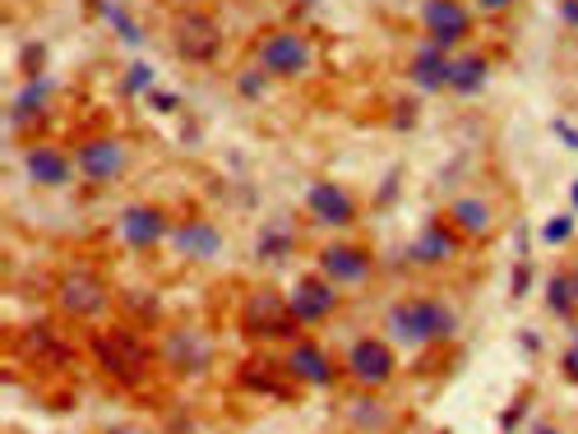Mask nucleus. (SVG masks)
<instances>
[{
	"instance_id": "nucleus-23",
	"label": "nucleus",
	"mask_w": 578,
	"mask_h": 434,
	"mask_svg": "<svg viewBox=\"0 0 578 434\" xmlns=\"http://www.w3.org/2000/svg\"><path fill=\"white\" fill-rule=\"evenodd\" d=\"M546 301H551L555 314L574 319L578 314V272H555L551 287H546Z\"/></svg>"
},
{
	"instance_id": "nucleus-6",
	"label": "nucleus",
	"mask_w": 578,
	"mask_h": 434,
	"mask_svg": "<svg viewBox=\"0 0 578 434\" xmlns=\"http://www.w3.org/2000/svg\"><path fill=\"white\" fill-rule=\"evenodd\" d=\"M421 29H426L431 47L449 52L468 37L473 19H468V5H458V0H426V5H421Z\"/></svg>"
},
{
	"instance_id": "nucleus-20",
	"label": "nucleus",
	"mask_w": 578,
	"mask_h": 434,
	"mask_svg": "<svg viewBox=\"0 0 578 434\" xmlns=\"http://www.w3.org/2000/svg\"><path fill=\"white\" fill-rule=\"evenodd\" d=\"M449 222H454V232H463V236H486L491 232V222H496V213H491V203L486 199H454L449 203Z\"/></svg>"
},
{
	"instance_id": "nucleus-38",
	"label": "nucleus",
	"mask_w": 578,
	"mask_h": 434,
	"mask_svg": "<svg viewBox=\"0 0 578 434\" xmlns=\"http://www.w3.org/2000/svg\"><path fill=\"white\" fill-rule=\"evenodd\" d=\"M107 434H135V430H107Z\"/></svg>"
},
{
	"instance_id": "nucleus-16",
	"label": "nucleus",
	"mask_w": 578,
	"mask_h": 434,
	"mask_svg": "<svg viewBox=\"0 0 578 434\" xmlns=\"http://www.w3.org/2000/svg\"><path fill=\"white\" fill-rule=\"evenodd\" d=\"M458 255V232L444 222H431L412 245H408V259L421 264V268H435V264H449Z\"/></svg>"
},
{
	"instance_id": "nucleus-32",
	"label": "nucleus",
	"mask_w": 578,
	"mask_h": 434,
	"mask_svg": "<svg viewBox=\"0 0 578 434\" xmlns=\"http://www.w3.org/2000/svg\"><path fill=\"white\" fill-rule=\"evenodd\" d=\"M560 370H565V379H569V383H578V347H569V352H565Z\"/></svg>"
},
{
	"instance_id": "nucleus-30",
	"label": "nucleus",
	"mask_w": 578,
	"mask_h": 434,
	"mask_svg": "<svg viewBox=\"0 0 578 434\" xmlns=\"http://www.w3.org/2000/svg\"><path fill=\"white\" fill-rule=\"evenodd\" d=\"M148 107H153V111H163V116H171V111H176V98L163 93V88H153V93H148Z\"/></svg>"
},
{
	"instance_id": "nucleus-29",
	"label": "nucleus",
	"mask_w": 578,
	"mask_h": 434,
	"mask_svg": "<svg viewBox=\"0 0 578 434\" xmlns=\"http://www.w3.org/2000/svg\"><path fill=\"white\" fill-rule=\"evenodd\" d=\"M551 134H555V140H560L569 153H578V130H574L569 121H551Z\"/></svg>"
},
{
	"instance_id": "nucleus-2",
	"label": "nucleus",
	"mask_w": 578,
	"mask_h": 434,
	"mask_svg": "<svg viewBox=\"0 0 578 434\" xmlns=\"http://www.w3.org/2000/svg\"><path fill=\"white\" fill-rule=\"evenodd\" d=\"M93 356L98 365L111 375V379H121V383H140L148 375V365H153V352L144 347V342L130 333V329H111L93 342Z\"/></svg>"
},
{
	"instance_id": "nucleus-13",
	"label": "nucleus",
	"mask_w": 578,
	"mask_h": 434,
	"mask_svg": "<svg viewBox=\"0 0 578 434\" xmlns=\"http://www.w3.org/2000/svg\"><path fill=\"white\" fill-rule=\"evenodd\" d=\"M171 245H176V255L181 259H218V249H222V232L209 222V218H186L181 226H171Z\"/></svg>"
},
{
	"instance_id": "nucleus-25",
	"label": "nucleus",
	"mask_w": 578,
	"mask_h": 434,
	"mask_svg": "<svg viewBox=\"0 0 578 434\" xmlns=\"http://www.w3.org/2000/svg\"><path fill=\"white\" fill-rule=\"evenodd\" d=\"M287 249H292V236H287L282 226H264V232H259V249H255V255H259V259H282Z\"/></svg>"
},
{
	"instance_id": "nucleus-34",
	"label": "nucleus",
	"mask_w": 578,
	"mask_h": 434,
	"mask_svg": "<svg viewBox=\"0 0 578 434\" xmlns=\"http://www.w3.org/2000/svg\"><path fill=\"white\" fill-rule=\"evenodd\" d=\"M509 5H514V0H481L486 14H500V10H509Z\"/></svg>"
},
{
	"instance_id": "nucleus-5",
	"label": "nucleus",
	"mask_w": 578,
	"mask_h": 434,
	"mask_svg": "<svg viewBox=\"0 0 578 434\" xmlns=\"http://www.w3.org/2000/svg\"><path fill=\"white\" fill-rule=\"evenodd\" d=\"M241 324H246L251 337H287V333H297V314H292V305H287V296L259 287V291L246 296Z\"/></svg>"
},
{
	"instance_id": "nucleus-19",
	"label": "nucleus",
	"mask_w": 578,
	"mask_h": 434,
	"mask_svg": "<svg viewBox=\"0 0 578 434\" xmlns=\"http://www.w3.org/2000/svg\"><path fill=\"white\" fill-rule=\"evenodd\" d=\"M408 75H412V84L421 88V93H440V88H449V56H444L440 47H421L416 56H412V65H408Z\"/></svg>"
},
{
	"instance_id": "nucleus-26",
	"label": "nucleus",
	"mask_w": 578,
	"mask_h": 434,
	"mask_svg": "<svg viewBox=\"0 0 578 434\" xmlns=\"http://www.w3.org/2000/svg\"><path fill=\"white\" fill-rule=\"evenodd\" d=\"M542 236H546V245H560V241H569V236H574V213L551 218V222L542 226Z\"/></svg>"
},
{
	"instance_id": "nucleus-36",
	"label": "nucleus",
	"mask_w": 578,
	"mask_h": 434,
	"mask_svg": "<svg viewBox=\"0 0 578 434\" xmlns=\"http://www.w3.org/2000/svg\"><path fill=\"white\" fill-rule=\"evenodd\" d=\"M171 5H190L194 10V0H171Z\"/></svg>"
},
{
	"instance_id": "nucleus-28",
	"label": "nucleus",
	"mask_w": 578,
	"mask_h": 434,
	"mask_svg": "<svg viewBox=\"0 0 578 434\" xmlns=\"http://www.w3.org/2000/svg\"><path fill=\"white\" fill-rule=\"evenodd\" d=\"M264 84H269V70H251V75H241V79H236V88H241V93H246L251 102L264 93Z\"/></svg>"
},
{
	"instance_id": "nucleus-7",
	"label": "nucleus",
	"mask_w": 578,
	"mask_h": 434,
	"mask_svg": "<svg viewBox=\"0 0 578 434\" xmlns=\"http://www.w3.org/2000/svg\"><path fill=\"white\" fill-rule=\"evenodd\" d=\"M56 301H60V310L70 319H98L107 310V287H102L98 272L75 268V272H65V278H60Z\"/></svg>"
},
{
	"instance_id": "nucleus-12",
	"label": "nucleus",
	"mask_w": 578,
	"mask_h": 434,
	"mask_svg": "<svg viewBox=\"0 0 578 434\" xmlns=\"http://www.w3.org/2000/svg\"><path fill=\"white\" fill-rule=\"evenodd\" d=\"M116 232H121L125 245L148 249V245H158L163 236H171V226H167L163 209H153V203H130V209L121 213V222H116Z\"/></svg>"
},
{
	"instance_id": "nucleus-15",
	"label": "nucleus",
	"mask_w": 578,
	"mask_h": 434,
	"mask_svg": "<svg viewBox=\"0 0 578 434\" xmlns=\"http://www.w3.org/2000/svg\"><path fill=\"white\" fill-rule=\"evenodd\" d=\"M305 209L315 213V222H324V226H347L352 218H357L352 194L343 186H333V180H315V186L305 190Z\"/></svg>"
},
{
	"instance_id": "nucleus-10",
	"label": "nucleus",
	"mask_w": 578,
	"mask_h": 434,
	"mask_svg": "<svg viewBox=\"0 0 578 434\" xmlns=\"http://www.w3.org/2000/svg\"><path fill=\"white\" fill-rule=\"evenodd\" d=\"M75 167L84 180H93V186H111V180H121V171H125V148L116 140H88L75 153Z\"/></svg>"
},
{
	"instance_id": "nucleus-21",
	"label": "nucleus",
	"mask_w": 578,
	"mask_h": 434,
	"mask_svg": "<svg viewBox=\"0 0 578 434\" xmlns=\"http://www.w3.org/2000/svg\"><path fill=\"white\" fill-rule=\"evenodd\" d=\"M47 98H52V79H47V75L29 79L24 88H19V98L10 102V121H14V125H29L33 116H42V111H47Z\"/></svg>"
},
{
	"instance_id": "nucleus-8",
	"label": "nucleus",
	"mask_w": 578,
	"mask_h": 434,
	"mask_svg": "<svg viewBox=\"0 0 578 434\" xmlns=\"http://www.w3.org/2000/svg\"><path fill=\"white\" fill-rule=\"evenodd\" d=\"M163 360L171 365L176 375H204L209 360H213V347H209L204 333L186 324V329H171L163 337Z\"/></svg>"
},
{
	"instance_id": "nucleus-11",
	"label": "nucleus",
	"mask_w": 578,
	"mask_h": 434,
	"mask_svg": "<svg viewBox=\"0 0 578 434\" xmlns=\"http://www.w3.org/2000/svg\"><path fill=\"white\" fill-rule=\"evenodd\" d=\"M320 278L333 287H362L370 278V255L362 245H324L320 249Z\"/></svg>"
},
{
	"instance_id": "nucleus-3",
	"label": "nucleus",
	"mask_w": 578,
	"mask_h": 434,
	"mask_svg": "<svg viewBox=\"0 0 578 434\" xmlns=\"http://www.w3.org/2000/svg\"><path fill=\"white\" fill-rule=\"evenodd\" d=\"M310 65H315V47L292 29H278L259 42V70H269L278 79H301L310 75Z\"/></svg>"
},
{
	"instance_id": "nucleus-37",
	"label": "nucleus",
	"mask_w": 578,
	"mask_h": 434,
	"mask_svg": "<svg viewBox=\"0 0 578 434\" xmlns=\"http://www.w3.org/2000/svg\"><path fill=\"white\" fill-rule=\"evenodd\" d=\"M532 434H560V430H551V425H546V430H532Z\"/></svg>"
},
{
	"instance_id": "nucleus-24",
	"label": "nucleus",
	"mask_w": 578,
	"mask_h": 434,
	"mask_svg": "<svg viewBox=\"0 0 578 434\" xmlns=\"http://www.w3.org/2000/svg\"><path fill=\"white\" fill-rule=\"evenodd\" d=\"M98 10L107 14V24H111V29H116V37H125V42H130V47H140V42H144V33H140V24H135V19H130L125 10H116V5H111V0H98Z\"/></svg>"
},
{
	"instance_id": "nucleus-1",
	"label": "nucleus",
	"mask_w": 578,
	"mask_h": 434,
	"mask_svg": "<svg viewBox=\"0 0 578 434\" xmlns=\"http://www.w3.org/2000/svg\"><path fill=\"white\" fill-rule=\"evenodd\" d=\"M458 333V319L449 305L431 301V296H416V301H398L389 310V337L403 342V347H431Z\"/></svg>"
},
{
	"instance_id": "nucleus-17",
	"label": "nucleus",
	"mask_w": 578,
	"mask_h": 434,
	"mask_svg": "<svg viewBox=\"0 0 578 434\" xmlns=\"http://www.w3.org/2000/svg\"><path fill=\"white\" fill-rule=\"evenodd\" d=\"M24 171L33 186H47V190H60L70 186V157L60 148H29L24 153Z\"/></svg>"
},
{
	"instance_id": "nucleus-35",
	"label": "nucleus",
	"mask_w": 578,
	"mask_h": 434,
	"mask_svg": "<svg viewBox=\"0 0 578 434\" xmlns=\"http://www.w3.org/2000/svg\"><path fill=\"white\" fill-rule=\"evenodd\" d=\"M569 203H574V209H578V180H574V190H569Z\"/></svg>"
},
{
	"instance_id": "nucleus-9",
	"label": "nucleus",
	"mask_w": 578,
	"mask_h": 434,
	"mask_svg": "<svg viewBox=\"0 0 578 434\" xmlns=\"http://www.w3.org/2000/svg\"><path fill=\"white\" fill-rule=\"evenodd\" d=\"M347 375L357 379L362 388H380L393 379V347L380 337H362V342H352V352H347Z\"/></svg>"
},
{
	"instance_id": "nucleus-27",
	"label": "nucleus",
	"mask_w": 578,
	"mask_h": 434,
	"mask_svg": "<svg viewBox=\"0 0 578 434\" xmlns=\"http://www.w3.org/2000/svg\"><path fill=\"white\" fill-rule=\"evenodd\" d=\"M148 84H153V70H148V65H130L125 79H121L125 93H140V88H148Z\"/></svg>"
},
{
	"instance_id": "nucleus-14",
	"label": "nucleus",
	"mask_w": 578,
	"mask_h": 434,
	"mask_svg": "<svg viewBox=\"0 0 578 434\" xmlns=\"http://www.w3.org/2000/svg\"><path fill=\"white\" fill-rule=\"evenodd\" d=\"M287 305H292L297 324H315V319L333 314V305H338V287L329 278H301L292 287V296H287Z\"/></svg>"
},
{
	"instance_id": "nucleus-22",
	"label": "nucleus",
	"mask_w": 578,
	"mask_h": 434,
	"mask_svg": "<svg viewBox=\"0 0 578 434\" xmlns=\"http://www.w3.org/2000/svg\"><path fill=\"white\" fill-rule=\"evenodd\" d=\"M486 79H491L486 56H449V88L454 93H481Z\"/></svg>"
},
{
	"instance_id": "nucleus-4",
	"label": "nucleus",
	"mask_w": 578,
	"mask_h": 434,
	"mask_svg": "<svg viewBox=\"0 0 578 434\" xmlns=\"http://www.w3.org/2000/svg\"><path fill=\"white\" fill-rule=\"evenodd\" d=\"M171 47H176V56H181V60L209 65V60H218V52H222V29L213 24L209 14L181 10V14H176V29H171Z\"/></svg>"
},
{
	"instance_id": "nucleus-33",
	"label": "nucleus",
	"mask_w": 578,
	"mask_h": 434,
	"mask_svg": "<svg viewBox=\"0 0 578 434\" xmlns=\"http://www.w3.org/2000/svg\"><path fill=\"white\" fill-rule=\"evenodd\" d=\"M555 10H560V19H565L569 29H578V0H560V5H555Z\"/></svg>"
},
{
	"instance_id": "nucleus-18",
	"label": "nucleus",
	"mask_w": 578,
	"mask_h": 434,
	"mask_svg": "<svg viewBox=\"0 0 578 434\" xmlns=\"http://www.w3.org/2000/svg\"><path fill=\"white\" fill-rule=\"evenodd\" d=\"M287 375L301 379L305 388H329L333 383V365H329V356L315 347V342H297L292 356H287Z\"/></svg>"
},
{
	"instance_id": "nucleus-31",
	"label": "nucleus",
	"mask_w": 578,
	"mask_h": 434,
	"mask_svg": "<svg viewBox=\"0 0 578 434\" xmlns=\"http://www.w3.org/2000/svg\"><path fill=\"white\" fill-rule=\"evenodd\" d=\"M527 287H532V268L519 264V268H514V296H527Z\"/></svg>"
}]
</instances>
